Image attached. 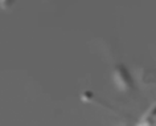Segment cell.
Listing matches in <instances>:
<instances>
[{"label": "cell", "mask_w": 156, "mask_h": 126, "mask_svg": "<svg viewBox=\"0 0 156 126\" xmlns=\"http://www.w3.org/2000/svg\"><path fill=\"white\" fill-rule=\"evenodd\" d=\"M138 126H156V105L143 117Z\"/></svg>", "instance_id": "1"}]
</instances>
